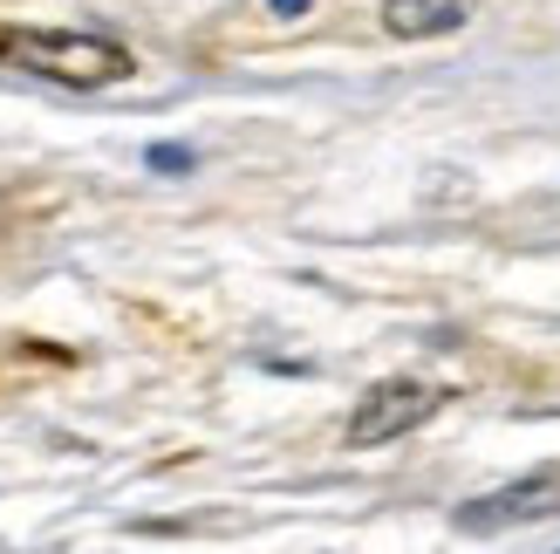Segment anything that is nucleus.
<instances>
[{
  "instance_id": "f257e3e1",
  "label": "nucleus",
  "mask_w": 560,
  "mask_h": 554,
  "mask_svg": "<svg viewBox=\"0 0 560 554\" xmlns=\"http://www.w3.org/2000/svg\"><path fill=\"white\" fill-rule=\"evenodd\" d=\"M0 55L21 62L27 76H42V82H62V90H109V82H124L137 69L124 42L55 35V27H21V35H0Z\"/></svg>"
},
{
  "instance_id": "f03ea898",
  "label": "nucleus",
  "mask_w": 560,
  "mask_h": 554,
  "mask_svg": "<svg viewBox=\"0 0 560 554\" xmlns=\"http://www.w3.org/2000/svg\"><path fill=\"white\" fill-rule=\"evenodd\" d=\"M438 404H444L438 383H424V377H383L349 411V431L342 438H349V446H389V438H404V431L424 425Z\"/></svg>"
},
{
  "instance_id": "7ed1b4c3",
  "label": "nucleus",
  "mask_w": 560,
  "mask_h": 554,
  "mask_svg": "<svg viewBox=\"0 0 560 554\" xmlns=\"http://www.w3.org/2000/svg\"><path fill=\"white\" fill-rule=\"evenodd\" d=\"M560 513V473H534V480H513L486 493V500H465L458 507V534H506L520 520H553Z\"/></svg>"
},
{
  "instance_id": "20e7f679",
  "label": "nucleus",
  "mask_w": 560,
  "mask_h": 554,
  "mask_svg": "<svg viewBox=\"0 0 560 554\" xmlns=\"http://www.w3.org/2000/svg\"><path fill=\"white\" fill-rule=\"evenodd\" d=\"M471 0H383V27L397 42H431V35H452L465 27Z\"/></svg>"
},
{
  "instance_id": "39448f33",
  "label": "nucleus",
  "mask_w": 560,
  "mask_h": 554,
  "mask_svg": "<svg viewBox=\"0 0 560 554\" xmlns=\"http://www.w3.org/2000/svg\"><path fill=\"white\" fill-rule=\"evenodd\" d=\"M151 164H158V172H185L191 151H185V145H158V151H151Z\"/></svg>"
},
{
  "instance_id": "423d86ee",
  "label": "nucleus",
  "mask_w": 560,
  "mask_h": 554,
  "mask_svg": "<svg viewBox=\"0 0 560 554\" xmlns=\"http://www.w3.org/2000/svg\"><path fill=\"white\" fill-rule=\"evenodd\" d=\"M273 14H307V0H273Z\"/></svg>"
}]
</instances>
